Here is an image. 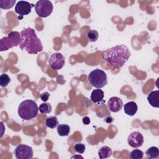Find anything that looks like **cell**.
Returning a JSON list of instances; mask_svg holds the SVG:
<instances>
[{"label":"cell","instance_id":"cell-1","mask_svg":"<svg viewBox=\"0 0 159 159\" xmlns=\"http://www.w3.org/2000/svg\"><path fill=\"white\" fill-rule=\"evenodd\" d=\"M131 53L124 45H118L103 50L101 56L103 60L114 69H119L128 61Z\"/></svg>","mask_w":159,"mask_h":159},{"label":"cell","instance_id":"cell-2","mask_svg":"<svg viewBox=\"0 0 159 159\" xmlns=\"http://www.w3.org/2000/svg\"><path fill=\"white\" fill-rule=\"evenodd\" d=\"M21 43L19 48L25 50L29 54H37L43 50V45L35 30L27 27L20 32Z\"/></svg>","mask_w":159,"mask_h":159},{"label":"cell","instance_id":"cell-3","mask_svg":"<svg viewBox=\"0 0 159 159\" xmlns=\"http://www.w3.org/2000/svg\"><path fill=\"white\" fill-rule=\"evenodd\" d=\"M39 111V107L37 103L31 99L23 101L18 107L19 116L25 120H29L35 118Z\"/></svg>","mask_w":159,"mask_h":159},{"label":"cell","instance_id":"cell-4","mask_svg":"<svg viewBox=\"0 0 159 159\" xmlns=\"http://www.w3.org/2000/svg\"><path fill=\"white\" fill-rule=\"evenodd\" d=\"M21 43L20 33L17 31H11L7 36L2 37L0 40V51H6L9 48H12Z\"/></svg>","mask_w":159,"mask_h":159},{"label":"cell","instance_id":"cell-5","mask_svg":"<svg viewBox=\"0 0 159 159\" xmlns=\"http://www.w3.org/2000/svg\"><path fill=\"white\" fill-rule=\"evenodd\" d=\"M88 78L91 84L98 89L103 88L107 83L106 73L100 69H95L91 71L88 75Z\"/></svg>","mask_w":159,"mask_h":159},{"label":"cell","instance_id":"cell-6","mask_svg":"<svg viewBox=\"0 0 159 159\" xmlns=\"http://www.w3.org/2000/svg\"><path fill=\"white\" fill-rule=\"evenodd\" d=\"M35 10L40 17H47L53 11V4L48 0H40L35 4Z\"/></svg>","mask_w":159,"mask_h":159},{"label":"cell","instance_id":"cell-7","mask_svg":"<svg viewBox=\"0 0 159 159\" xmlns=\"http://www.w3.org/2000/svg\"><path fill=\"white\" fill-rule=\"evenodd\" d=\"M14 154L17 159H31L33 157V150L31 147L21 143L15 148Z\"/></svg>","mask_w":159,"mask_h":159},{"label":"cell","instance_id":"cell-8","mask_svg":"<svg viewBox=\"0 0 159 159\" xmlns=\"http://www.w3.org/2000/svg\"><path fill=\"white\" fill-rule=\"evenodd\" d=\"M65 57L60 53H53L48 59V65L50 67L55 70L61 69L65 65Z\"/></svg>","mask_w":159,"mask_h":159},{"label":"cell","instance_id":"cell-9","mask_svg":"<svg viewBox=\"0 0 159 159\" xmlns=\"http://www.w3.org/2000/svg\"><path fill=\"white\" fill-rule=\"evenodd\" d=\"M143 142L144 139L142 134L138 131L132 132L127 138L128 144L132 148L140 147L143 144Z\"/></svg>","mask_w":159,"mask_h":159},{"label":"cell","instance_id":"cell-10","mask_svg":"<svg viewBox=\"0 0 159 159\" xmlns=\"http://www.w3.org/2000/svg\"><path fill=\"white\" fill-rule=\"evenodd\" d=\"M35 5L25 1H18L15 6V12L21 16H26L31 12L32 7Z\"/></svg>","mask_w":159,"mask_h":159},{"label":"cell","instance_id":"cell-11","mask_svg":"<svg viewBox=\"0 0 159 159\" xmlns=\"http://www.w3.org/2000/svg\"><path fill=\"white\" fill-rule=\"evenodd\" d=\"M123 107V102L122 99L118 97H111L107 102V107L110 111L117 112L121 110Z\"/></svg>","mask_w":159,"mask_h":159},{"label":"cell","instance_id":"cell-12","mask_svg":"<svg viewBox=\"0 0 159 159\" xmlns=\"http://www.w3.org/2000/svg\"><path fill=\"white\" fill-rule=\"evenodd\" d=\"M147 101L153 107H159V91H153L149 93L147 96Z\"/></svg>","mask_w":159,"mask_h":159},{"label":"cell","instance_id":"cell-13","mask_svg":"<svg viewBox=\"0 0 159 159\" xmlns=\"http://www.w3.org/2000/svg\"><path fill=\"white\" fill-rule=\"evenodd\" d=\"M138 109L137 105L134 101H130L127 102L124 106V110L125 113L130 116H134Z\"/></svg>","mask_w":159,"mask_h":159},{"label":"cell","instance_id":"cell-14","mask_svg":"<svg viewBox=\"0 0 159 159\" xmlns=\"http://www.w3.org/2000/svg\"><path fill=\"white\" fill-rule=\"evenodd\" d=\"M104 96V93L103 91L100 89H94L92 91L90 98L93 102L96 103L102 101Z\"/></svg>","mask_w":159,"mask_h":159},{"label":"cell","instance_id":"cell-15","mask_svg":"<svg viewBox=\"0 0 159 159\" xmlns=\"http://www.w3.org/2000/svg\"><path fill=\"white\" fill-rule=\"evenodd\" d=\"M112 153L111 148L107 146H102L98 150V156L100 159L108 158L112 155Z\"/></svg>","mask_w":159,"mask_h":159},{"label":"cell","instance_id":"cell-16","mask_svg":"<svg viewBox=\"0 0 159 159\" xmlns=\"http://www.w3.org/2000/svg\"><path fill=\"white\" fill-rule=\"evenodd\" d=\"M146 156L150 159H157L159 157V150L157 147H151L145 152Z\"/></svg>","mask_w":159,"mask_h":159},{"label":"cell","instance_id":"cell-17","mask_svg":"<svg viewBox=\"0 0 159 159\" xmlns=\"http://www.w3.org/2000/svg\"><path fill=\"white\" fill-rule=\"evenodd\" d=\"M70 132V127L68 125L62 124L57 125V132L60 136H68Z\"/></svg>","mask_w":159,"mask_h":159},{"label":"cell","instance_id":"cell-18","mask_svg":"<svg viewBox=\"0 0 159 159\" xmlns=\"http://www.w3.org/2000/svg\"><path fill=\"white\" fill-rule=\"evenodd\" d=\"M45 124L50 129H54L58 125V120L57 117L56 116L48 117L45 120Z\"/></svg>","mask_w":159,"mask_h":159},{"label":"cell","instance_id":"cell-19","mask_svg":"<svg viewBox=\"0 0 159 159\" xmlns=\"http://www.w3.org/2000/svg\"><path fill=\"white\" fill-rule=\"evenodd\" d=\"M39 110L42 114H49L52 112V107L50 103L45 102L40 105Z\"/></svg>","mask_w":159,"mask_h":159},{"label":"cell","instance_id":"cell-20","mask_svg":"<svg viewBox=\"0 0 159 159\" xmlns=\"http://www.w3.org/2000/svg\"><path fill=\"white\" fill-rule=\"evenodd\" d=\"M143 152L139 149H134L130 153L129 157L131 159H142L143 157Z\"/></svg>","mask_w":159,"mask_h":159},{"label":"cell","instance_id":"cell-21","mask_svg":"<svg viewBox=\"0 0 159 159\" xmlns=\"http://www.w3.org/2000/svg\"><path fill=\"white\" fill-rule=\"evenodd\" d=\"M86 36L89 42H94L98 40V37H99V34H98V31H96L95 30H89Z\"/></svg>","mask_w":159,"mask_h":159},{"label":"cell","instance_id":"cell-22","mask_svg":"<svg viewBox=\"0 0 159 159\" xmlns=\"http://www.w3.org/2000/svg\"><path fill=\"white\" fill-rule=\"evenodd\" d=\"M15 3H16V0L0 1V7L2 9H9L12 8L14 6Z\"/></svg>","mask_w":159,"mask_h":159},{"label":"cell","instance_id":"cell-23","mask_svg":"<svg viewBox=\"0 0 159 159\" xmlns=\"http://www.w3.org/2000/svg\"><path fill=\"white\" fill-rule=\"evenodd\" d=\"M11 81V79L8 75L3 73L0 76V85L1 87H6Z\"/></svg>","mask_w":159,"mask_h":159},{"label":"cell","instance_id":"cell-24","mask_svg":"<svg viewBox=\"0 0 159 159\" xmlns=\"http://www.w3.org/2000/svg\"><path fill=\"white\" fill-rule=\"evenodd\" d=\"M85 149H86V147H85L84 144H83V143H77L75 145V150L80 154L83 153L85 151Z\"/></svg>","mask_w":159,"mask_h":159},{"label":"cell","instance_id":"cell-25","mask_svg":"<svg viewBox=\"0 0 159 159\" xmlns=\"http://www.w3.org/2000/svg\"><path fill=\"white\" fill-rule=\"evenodd\" d=\"M49 97H50V94L48 93V92H45V93H43L42 94H41L40 98V99L43 101V102H46L49 99Z\"/></svg>","mask_w":159,"mask_h":159},{"label":"cell","instance_id":"cell-26","mask_svg":"<svg viewBox=\"0 0 159 159\" xmlns=\"http://www.w3.org/2000/svg\"><path fill=\"white\" fill-rule=\"evenodd\" d=\"M104 120L106 123H107V124H111V123H112V122H113L114 119H113V117H112L110 115H109V116H106L104 117Z\"/></svg>","mask_w":159,"mask_h":159},{"label":"cell","instance_id":"cell-27","mask_svg":"<svg viewBox=\"0 0 159 159\" xmlns=\"http://www.w3.org/2000/svg\"><path fill=\"white\" fill-rule=\"evenodd\" d=\"M82 122H83V123L84 124H85V125H88V124H89L91 120H90L88 116H85V117H84L82 119Z\"/></svg>","mask_w":159,"mask_h":159}]
</instances>
